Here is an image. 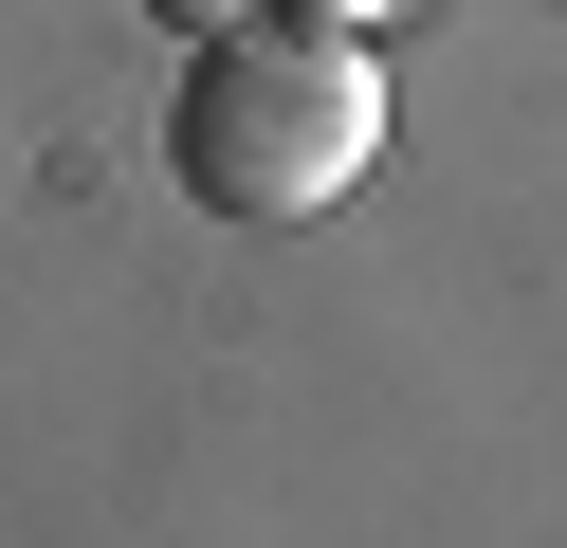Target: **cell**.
<instances>
[{"instance_id": "obj_1", "label": "cell", "mask_w": 567, "mask_h": 548, "mask_svg": "<svg viewBox=\"0 0 567 548\" xmlns=\"http://www.w3.org/2000/svg\"><path fill=\"white\" fill-rule=\"evenodd\" d=\"M384 165V55L330 19H220L165 92V183L202 219H330L348 183Z\"/></svg>"}, {"instance_id": "obj_2", "label": "cell", "mask_w": 567, "mask_h": 548, "mask_svg": "<svg viewBox=\"0 0 567 548\" xmlns=\"http://www.w3.org/2000/svg\"><path fill=\"white\" fill-rule=\"evenodd\" d=\"M275 19H330V37H384L403 0H275Z\"/></svg>"}, {"instance_id": "obj_3", "label": "cell", "mask_w": 567, "mask_h": 548, "mask_svg": "<svg viewBox=\"0 0 567 548\" xmlns=\"http://www.w3.org/2000/svg\"><path fill=\"white\" fill-rule=\"evenodd\" d=\"M147 19H165V37H220V19H257V0H147Z\"/></svg>"}]
</instances>
